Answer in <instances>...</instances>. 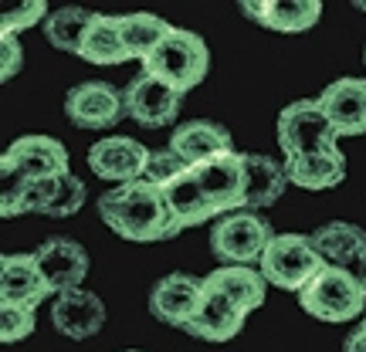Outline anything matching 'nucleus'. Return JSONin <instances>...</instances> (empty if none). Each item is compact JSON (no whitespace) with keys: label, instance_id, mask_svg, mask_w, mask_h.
Instances as JSON below:
<instances>
[{"label":"nucleus","instance_id":"a878e982","mask_svg":"<svg viewBox=\"0 0 366 352\" xmlns=\"http://www.w3.org/2000/svg\"><path fill=\"white\" fill-rule=\"evenodd\" d=\"M159 190H163L173 217H177V223H180L183 231H187V227H200V223H207L210 217H214V207H210V200L204 196V190H200L194 170L180 173L177 180H170L167 186H159Z\"/></svg>","mask_w":366,"mask_h":352},{"label":"nucleus","instance_id":"2eb2a0df","mask_svg":"<svg viewBox=\"0 0 366 352\" xmlns=\"http://www.w3.org/2000/svg\"><path fill=\"white\" fill-rule=\"evenodd\" d=\"M51 326L65 336V339H92L99 336L105 326V301L92 295L85 288L58 295L51 305Z\"/></svg>","mask_w":366,"mask_h":352},{"label":"nucleus","instance_id":"7c9ffc66","mask_svg":"<svg viewBox=\"0 0 366 352\" xmlns=\"http://www.w3.org/2000/svg\"><path fill=\"white\" fill-rule=\"evenodd\" d=\"M41 21H48V4H44V0H27L21 7H7V11H4V17H0V34L21 38V31L41 24Z\"/></svg>","mask_w":366,"mask_h":352},{"label":"nucleus","instance_id":"423d86ee","mask_svg":"<svg viewBox=\"0 0 366 352\" xmlns=\"http://www.w3.org/2000/svg\"><path fill=\"white\" fill-rule=\"evenodd\" d=\"M274 241L272 223L251 213V210H237L227 213L214 223L210 231V251L221 264H244L251 268L254 261H262V254Z\"/></svg>","mask_w":366,"mask_h":352},{"label":"nucleus","instance_id":"473e14b6","mask_svg":"<svg viewBox=\"0 0 366 352\" xmlns=\"http://www.w3.org/2000/svg\"><path fill=\"white\" fill-rule=\"evenodd\" d=\"M21 68H24V48H21V38L0 34V79L11 81Z\"/></svg>","mask_w":366,"mask_h":352},{"label":"nucleus","instance_id":"cd10ccee","mask_svg":"<svg viewBox=\"0 0 366 352\" xmlns=\"http://www.w3.org/2000/svg\"><path fill=\"white\" fill-rule=\"evenodd\" d=\"M92 17H95V11H85V7H61V11H51L48 21H44V38L51 41V48L79 58L81 41H85V31H89Z\"/></svg>","mask_w":366,"mask_h":352},{"label":"nucleus","instance_id":"412c9836","mask_svg":"<svg viewBox=\"0 0 366 352\" xmlns=\"http://www.w3.org/2000/svg\"><path fill=\"white\" fill-rule=\"evenodd\" d=\"M288 183L299 190H332L346 180V153L329 149V153H305V156L285 159Z\"/></svg>","mask_w":366,"mask_h":352},{"label":"nucleus","instance_id":"e433bc0d","mask_svg":"<svg viewBox=\"0 0 366 352\" xmlns=\"http://www.w3.org/2000/svg\"><path fill=\"white\" fill-rule=\"evenodd\" d=\"M363 328H366V318H363Z\"/></svg>","mask_w":366,"mask_h":352},{"label":"nucleus","instance_id":"6e6552de","mask_svg":"<svg viewBox=\"0 0 366 352\" xmlns=\"http://www.w3.org/2000/svg\"><path fill=\"white\" fill-rule=\"evenodd\" d=\"M65 116L79 129H112L126 119V91L109 81H81L65 95Z\"/></svg>","mask_w":366,"mask_h":352},{"label":"nucleus","instance_id":"2f4dec72","mask_svg":"<svg viewBox=\"0 0 366 352\" xmlns=\"http://www.w3.org/2000/svg\"><path fill=\"white\" fill-rule=\"evenodd\" d=\"M187 170H190V166H187V163H183V159L170 149V146H167V149H153V153H149V166H146L143 180L153 183V186H167V183L177 180V176H180V173H187Z\"/></svg>","mask_w":366,"mask_h":352},{"label":"nucleus","instance_id":"aec40b11","mask_svg":"<svg viewBox=\"0 0 366 352\" xmlns=\"http://www.w3.org/2000/svg\"><path fill=\"white\" fill-rule=\"evenodd\" d=\"M312 244L322 254V261L332 268H346L356 271L360 264H366V231L346 221H329L319 231H312Z\"/></svg>","mask_w":366,"mask_h":352},{"label":"nucleus","instance_id":"a211bd4d","mask_svg":"<svg viewBox=\"0 0 366 352\" xmlns=\"http://www.w3.org/2000/svg\"><path fill=\"white\" fill-rule=\"evenodd\" d=\"M51 291L44 285L34 254H4L0 261V305H27L38 308Z\"/></svg>","mask_w":366,"mask_h":352},{"label":"nucleus","instance_id":"393cba45","mask_svg":"<svg viewBox=\"0 0 366 352\" xmlns=\"http://www.w3.org/2000/svg\"><path fill=\"white\" fill-rule=\"evenodd\" d=\"M244 156H248V200H244V210H262L278 203L288 186L285 163L262 156V153H244Z\"/></svg>","mask_w":366,"mask_h":352},{"label":"nucleus","instance_id":"1a4fd4ad","mask_svg":"<svg viewBox=\"0 0 366 352\" xmlns=\"http://www.w3.org/2000/svg\"><path fill=\"white\" fill-rule=\"evenodd\" d=\"M122 91H126V116L143 129H163L180 119L183 95L146 71H139Z\"/></svg>","mask_w":366,"mask_h":352},{"label":"nucleus","instance_id":"c9c22d12","mask_svg":"<svg viewBox=\"0 0 366 352\" xmlns=\"http://www.w3.org/2000/svg\"><path fill=\"white\" fill-rule=\"evenodd\" d=\"M363 285H366V271H363Z\"/></svg>","mask_w":366,"mask_h":352},{"label":"nucleus","instance_id":"bb28decb","mask_svg":"<svg viewBox=\"0 0 366 352\" xmlns=\"http://www.w3.org/2000/svg\"><path fill=\"white\" fill-rule=\"evenodd\" d=\"M119 27H122V41H126V51H129V61H146L149 54L157 51L163 38L173 31L170 21H163L157 14H146V11H136V14H119Z\"/></svg>","mask_w":366,"mask_h":352},{"label":"nucleus","instance_id":"c85d7f7f","mask_svg":"<svg viewBox=\"0 0 366 352\" xmlns=\"http://www.w3.org/2000/svg\"><path fill=\"white\" fill-rule=\"evenodd\" d=\"M0 213L7 221L34 213V176H27L11 156L0 159Z\"/></svg>","mask_w":366,"mask_h":352},{"label":"nucleus","instance_id":"dca6fc26","mask_svg":"<svg viewBox=\"0 0 366 352\" xmlns=\"http://www.w3.org/2000/svg\"><path fill=\"white\" fill-rule=\"evenodd\" d=\"M241 11L254 24L278 31V34H305L319 24L322 4L319 0H244Z\"/></svg>","mask_w":366,"mask_h":352},{"label":"nucleus","instance_id":"39448f33","mask_svg":"<svg viewBox=\"0 0 366 352\" xmlns=\"http://www.w3.org/2000/svg\"><path fill=\"white\" fill-rule=\"evenodd\" d=\"M322 268H326L322 254L315 251L312 237L305 234H274V241L268 244V251L258 261V271L264 274L268 285L282 288V291H295V295Z\"/></svg>","mask_w":366,"mask_h":352},{"label":"nucleus","instance_id":"0eeeda50","mask_svg":"<svg viewBox=\"0 0 366 352\" xmlns=\"http://www.w3.org/2000/svg\"><path fill=\"white\" fill-rule=\"evenodd\" d=\"M200 183L204 196L214 207V217H227V213H237L244 210V200H248V156L244 153H224V156H214L200 166H190Z\"/></svg>","mask_w":366,"mask_h":352},{"label":"nucleus","instance_id":"5701e85b","mask_svg":"<svg viewBox=\"0 0 366 352\" xmlns=\"http://www.w3.org/2000/svg\"><path fill=\"white\" fill-rule=\"evenodd\" d=\"M81 61L89 65H126L129 61V51H126V41H122V27H119L116 14H95L92 17L89 31H85V41H81Z\"/></svg>","mask_w":366,"mask_h":352},{"label":"nucleus","instance_id":"20e7f679","mask_svg":"<svg viewBox=\"0 0 366 352\" xmlns=\"http://www.w3.org/2000/svg\"><path fill=\"white\" fill-rule=\"evenodd\" d=\"M274 136H278V149L285 153V159L340 149V136L332 129V122L326 119L319 99H299V102L285 105L278 112Z\"/></svg>","mask_w":366,"mask_h":352},{"label":"nucleus","instance_id":"c756f323","mask_svg":"<svg viewBox=\"0 0 366 352\" xmlns=\"http://www.w3.org/2000/svg\"><path fill=\"white\" fill-rule=\"evenodd\" d=\"M38 308H27V305H0V342L14 346V342L27 339L34 328H38Z\"/></svg>","mask_w":366,"mask_h":352},{"label":"nucleus","instance_id":"f3484780","mask_svg":"<svg viewBox=\"0 0 366 352\" xmlns=\"http://www.w3.org/2000/svg\"><path fill=\"white\" fill-rule=\"evenodd\" d=\"M170 149L187 163V166H200L214 156H224L234 149L231 132L224 129L221 122L210 119H194V122H180L170 136Z\"/></svg>","mask_w":366,"mask_h":352},{"label":"nucleus","instance_id":"9d476101","mask_svg":"<svg viewBox=\"0 0 366 352\" xmlns=\"http://www.w3.org/2000/svg\"><path fill=\"white\" fill-rule=\"evenodd\" d=\"M149 153L139 139H129V136H105L89 149V170L99 176V180L109 183H139L146 176V166H149Z\"/></svg>","mask_w":366,"mask_h":352},{"label":"nucleus","instance_id":"6ab92c4d","mask_svg":"<svg viewBox=\"0 0 366 352\" xmlns=\"http://www.w3.org/2000/svg\"><path fill=\"white\" fill-rule=\"evenodd\" d=\"M27 176L34 180H51V176H61V173H71V163H68V149L65 143H58L51 136H21L7 146V153Z\"/></svg>","mask_w":366,"mask_h":352},{"label":"nucleus","instance_id":"f03ea898","mask_svg":"<svg viewBox=\"0 0 366 352\" xmlns=\"http://www.w3.org/2000/svg\"><path fill=\"white\" fill-rule=\"evenodd\" d=\"M299 305L305 315H312L319 322H329V326L353 322V318L366 315V285L356 271L326 264L299 291Z\"/></svg>","mask_w":366,"mask_h":352},{"label":"nucleus","instance_id":"7ed1b4c3","mask_svg":"<svg viewBox=\"0 0 366 352\" xmlns=\"http://www.w3.org/2000/svg\"><path fill=\"white\" fill-rule=\"evenodd\" d=\"M143 71L159 81H167L180 95H187V91H194L200 81L207 79V71H210L207 41L200 38L197 31L173 27L170 34L163 38V44L143 61Z\"/></svg>","mask_w":366,"mask_h":352},{"label":"nucleus","instance_id":"f8f14e48","mask_svg":"<svg viewBox=\"0 0 366 352\" xmlns=\"http://www.w3.org/2000/svg\"><path fill=\"white\" fill-rule=\"evenodd\" d=\"M204 288H207V281L197 278V274H183V271L167 274L149 291V312L163 326L187 328V322L194 318L197 305L204 298Z\"/></svg>","mask_w":366,"mask_h":352},{"label":"nucleus","instance_id":"ddd939ff","mask_svg":"<svg viewBox=\"0 0 366 352\" xmlns=\"http://www.w3.org/2000/svg\"><path fill=\"white\" fill-rule=\"evenodd\" d=\"M319 105L336 136H366V79H336L319 91Z\"/></svg>","mask_w":366,"mask_h":352},{"label":"nucleus","instance_id":"4be33fe9","mask_svg":"<svg viewBox=\"0 0 366 352\" xmlns=\"http://www.w3.org/2000/svg\"><path fill=\"white\" fill-rule=\"evenodd\" d=\"M214 291H221L227 301H234L237 308L244 312H254L264 305V295H268V281H264L262 271L254 268H244V264H221L204 278Z\"/></svg>","mask_w":366,"mask_h":352},{"label":"nucleus","instance_id":"9b49d317","mask_svg":"<svg viewBox=\"0 0 366 352\" xmlns=\"http://www.w3.org/2000/svg\"><path fill=\"white\" fill-rule=\"evenodd\" d=\"M34 261H38L44 285H48L51 295L75 291L89 278V251L71 237H48L44 244H38Z\"/></svg>","mask_w":366,"mask_h":352},{"label":"nucleus","instance_id":"f257e3e1","mask_svg":"<svg viewBox=\"0 0 366 352\" xmlns=\"http://www.w3.org/2000/svg\"><path fill=\"white\" fill-rule=\"evenodd\" d=\"M99 217L112 234L136 241V244H157V241H170L183 231L177 217H173L170 203L159 186L153 183H126L102 193L99 200Z\"/></svg>","mask_w":366,"mask_h":352},{"label":"nucleus","instance_id":"4468645a","mask_svg":"<svg viewBox=\"0 0 366 352\" xmlns=\"http://www.w3.org/2000/svg\"><path fill=\"white\" fill-rule=\"evenodd\" d=\"M248 322V312L244 308H237L234 301H227L221 291H214V288H204V298L197 305L194 318L187 322V336H194L200 342H231L241 336V328Z\"/></svg>","mask_w":366,"mask_h":352},{"label":"nucleus","instance_id":"b1692460","mask_svg":"<svg viewBox=\"0 0 366 352\" xmlns=\"http://www.w3.org/2000/svg\"><path fill=\"white\" fill-rule=\"evenodd\" d=\"M85 183L75 176V173H61V176H51V180H34V213L41 217H71L79 213L81 203H85Z\"/></svg>","mask_w":366,"mask_h":352},{"label":"nucleus","instance_id":"f704fd0d","mask_svg":"<svg viewBox=\"0 0 366 352\" xmlns=\"http://www.w3.org/2000/svg\"><path fill=\"white\" fill-rule=\"evenodd\" d=\"M122 352H143V349H122Z\"/></svg>","mask_w":366,"mask_h":352},{"label":"nucleus","instance_id":"4c0bfd02","mask_svg":"<svg viewBox=\"0 0 366 352\" xmlns=\"http://www.w3.org/2000/svg\"><path fill=\"white\" fill-rule=\"evenodd\" d=\"M363 61H366V51H363Z\"/></svg>","mask_w":366,"mask_h":352},{"label":"nucleus","instance_id":"72a5a7b5","mask_svg":"<svg viewBox=\"0 0 366 352\" xmlns=\"http://www.w3.org/2000/svg\"><path fill=\"white\" fill-rule=\"evenodd\" d=\"M342 352H366V328L360 326L353 332V336H350V339H346V346H342Z\"/></svg>","mask_w":366,"mask_h":352}]
</instances>
